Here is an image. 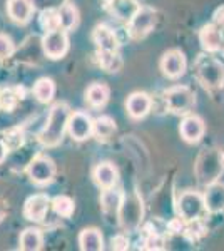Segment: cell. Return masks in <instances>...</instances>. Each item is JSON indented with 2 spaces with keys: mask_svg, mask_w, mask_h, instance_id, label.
I'll use <instances>...</instances> for the list:
<instances>
[{
  "mask_svg": "<svg viewBox=\"0 0 224 251\" xmlns=\"http://www.w3.org/2000/svg\"><path fill=\"white\" fill-rule=\"evenodd\" d=\"M223 169V152L214 148L201 151V154L196 159V164H194V173H196L198 181L202 186L216 183L219 179V176H221Z\"/></svg>",
  "mask_w": 224,
  "mask_h": 251,
  "instance_id": "1",
  "label": "cell"
},
{
  "mask_svg": "<svg viewBox=\"0 0 224 251\" xmlns=\"http://www.w3.org/2000/svg\"><path fill=\"white\" fill-rule=\"evenodd\" d=\"M194 72L198 80L207 91H218L224 86V66L216 57L199 55L194 64Z\"/></svg>",
  "mask_w": 224,
  "mask_h": 251,
  "instance_id": "2",
  "label": "cell"
},
{
  "mask_svg": "<svg viewBox=\"0 0 224 251\" xmlns=\"http://www.w3.org/2000/svg\"><path fill=\"white\" fill-rule=\"evenodd\" d=\"M69 117H71V112H69V107L66 104H57V106L52 107L46 127L42 129V132L39 136L40 143L44 146L59 144L64 137V131L67 127Z\"/></svg>",
  "mask_w": 224,
  "mask_h": 251,
  "instance_id": "3",
  "label": "cell"
},
{
  "mask_svg": "<svg viewBox=\"0 0 224 251\" xmlns=\"http://www.w3.org/2000/svg\"><path fill=\"white\" fill-rule=\"evenodd\" d=\"M166 107L174 114H187L194 107V92L187 86H174L164 92Z\"/></svg>",
  "mask_w": 224,
  "mask_h": 251,
  "instance_id": "4",
  "label": "cell"
},
{
  "mask_svg": "<svg viewBox=\"0 0 224 251\" xmlns=\"http://www.w3.org/2000/svg\"><path fill=\"white\" fill-rule=\"evenodd\" d=\"M207 211L204 194L198 191H186L179 196L177 200V213L186 221H193L201 218Z\"/></svg>",
  "mask_w": 224,
  "mask_h": 251,
  "instance_id": "5",
  "label": "cell"
},
{
  "mask_svg": "<svg viewBox=\"0 0 224 251\" xmlns=\"http://www.w3.org/2000/svg\"><path fill=\"white\" fill-rule=\"evenodd\" d=\"M142 220V203L136 194L124 196L119 208V221L127 231H134L139 228Z\"/></svg>",
  "mask_w": 224,
  "mask_h": 251,
  "instance_id": "6",
  "label": "cell"
},
{
  "mask_svg": "<svg viewBox=\"0 0 224 251\" xmlns=\"http://www.w3.org/2000/svg\"><path fill=\"white\" fill-rule=\"evenodd\" d=\"M156 25V10L150 7H139V10L129 20V35L132 39H144Z\"/></svg>",
  "mask_w": 224,
  "mask_h": 251,
  "instance_id": "7",
  "label": "cell"
},
{
  "mask_svg": "<svg viewBox=\"0 0 224 251\" xmlns=\"http://www.w3.org/2000/svg\"><path fill=\"white\" fill-rule=\"evenodd\" d=\"M186 67H187L186 55L179 49H171L161 59V71L169 79H179L181 75H184Z\"/></svg>",
  "mask_w": 224,
  "mask_h": 251,
  "instance_id": "8",
  "label": "cell"
},
{
  "mask_svg": "<svg viewBox=\"0 0 224 251\" xmlns=\"http://www.w3.org/2000/svg\"><path fill=\"white\" fill-rule=\"evenodd\" d=\"M28 176L35 184H47L55 176V164L46 156H37L28 164Z\"/></svg>",
  "mask_w": 224,
  "mask_h": 251,
  "instance_id": "9",
  "label": "cell"
},
{
  "mask_svg": "<svg viewBox=\"0 0 224 251\" xmlns=\"http://www.w3.org/2000/svg\"><path fill=\"white\" fill-rule=\"evenodd\" d=\"M179 132H181V137L186 143L196 144L204 137L206 124H204V121H202V117H199L196 114H189L181 121Z\"/></svg>",
  "mask_w": 224,
  "mask_h": 251,
  "instance_id": "10",
  "label": "cell"
},
{
  "mask_svg": "<svg viewBox=\"0 0 224 251\" xmlns=\"http://www.w3.org/2000/svg\"><path fill=\"white\" fill-rule=\"evenodd\" d=\"M199 40H201L202 49L209 54L221 52L224 47V30L216 25L214 22L207 24L199 32Z\"/></svg>",
  "mask_w": 224,
  "mask_h": 251,
  "instance_id": "11",
  "label": "cell"
},
{
  "mask_svg": "<svg viewBox=\"0 0 224 251\" xmlns=\"http://www.w3.org/2000/svg\"><path fill=\"white\" fill-rule=\"evenodd\" d=\"M67 129L75 141H84L94 132V121L85 112H74L69 117Z\"/></svg>",
  "mask_w": 224,
  "mask_h": 251,
  "instance_id": "12",
  "label": "cell"
},
{
  "mask_svg": "<svg viewBox=\"0 0 224 251\" xmlns=\"http://www.w3.org/2000/svg\"><path fill=\"white\" fill-rule=\"evenodd\" d=\"M44 52L52 59H59L66 54L67 50V35L64 30L57 29L52 32H47L46 37L42 40Z\"/></svg>",
  "mask_w": 224,
  "mask_h": 251,
  "instance_id": "13",
  "label": "cell"
},
{
  "mask_svg": "<svg viewBox=\"0 0 224 251\" xmlns=\"http://www.w3.org/2000/svg\"><path fill=\"white\" fill-rule=\"evenodd\" d=\"M49 198L46 194H35V196L28 198L24 206V214L27 220L32 221H42L49 211Z\"/></svg>",
  "mask_w": 224,
  "mask_h": 251,
  "instance_id": "14",
  "label": "cell"
},
{
  "mask_svg": "<svg viewBox=\"0 0 224 251\" xmlns=\"http://www.w3.org/2000/svg\"><path fill=\"white\" fill-rule=\"evenodd\" d=\"M127 112L132 119H142L149 114L150 107H152V99L146 94V92H134L127 99Z\"/></svg>",
  "mask_w": 224,
  "mask_h": 251,
  "instance_id": "15",
  "label": "cell"
},
{
  "mask_svg": "<svg viewBox=\"0 0 224 251\" xmlns=\"http://www.w3.org/2000/svg\"><path fill=\"white\" fill-rule=\"evenodd\" d=\"M204 201H206V209L207 213H221L224 211V184L216 181L206 186L204 193Z\"/></svg>",
  "mask_w": 224,
  "mask_h": 251,
  "instance_id": "16",
  "label": "cell"
},
{
  "mask_svg": "<svg viewBox=\"0 0 224 251\" xmlns=\"http://www.w3.org/2000/svg\"><path fill=\"white\" fill-rule=\"evenodd\" d=\"M94 42L99 47V52H117L119 50V40L116 34L105 25H97L94 30Z\"/></svg>",
  "mask_w": 224,
  "mask_h": 251,
  "instance_id": "17",
  "label": "cell"
},
{
  "mask_svg": "<svg viewBox=\"0 0 224 251\" xmlns=\"http://www.w3.org/2000/svg\"><path fill=\"white\" fill-rule=\"evenodd\" d=\"M94 179L104 189L112 188L117 183V169L111 163H100L94 169Z\"/></svg>",
  "mask_w": 224,
  "mask_h": 251,
  "instance_id": "18",
  "label": "cell"
},
{
  "mask_svg": "<svg viewBox=\"0 0 224 251\" xmlns=\"http://www.w3.org/2000/svg\"><path fill=\"white\" fill-rule=\"evenodd\" d=\"M7 10L12 20L20 24H25L30 19L32 12H34V5L30 0H9L7 3Z\"/></svg>",
  "mask_w": 224,
  "mask_h": 251,
  "instance_id": "19",
  "label": "cell"
},
{
  "mask_svg": "<svg viewBox=\"0 0 224 251\" xmlns=\"http://www.w3.org/2000/svg\"><path fill=\"white\" fill-rule=\"evenodd\" d=\"M79 245L84 251H100L104 250V240L99 229L89 228L84 229L79 236Z\"/></svg>",
  "mask_w": 224,
  "mask_h": 251,
  "instance_id": "20",
  "label": "cell"
},
{
  "mask_svg": "<svg viewBox=\"0 0 224 251\" xmlns=\"http://www.w3.org/2000/svg\"><path fill=\"white\" fill-rule=\"evenodd\" d=\"M111 10L116 17L129 22L134 17V14L139 10V5L136 0H111Z\"/></svg>",
  "mask_w": 224,
  "mask_h": 251,
  "instance_id": "21",
  "label": "cell"
},
{
  "mask_svg": "<svg viewBox=\"0 0 224 251\" xmlns=\"http://www.w3.org/2000/svg\"><path fill=\"white\" fill-rule=\"evenodd\" d=\"M85 99L92 107H102L109 100V87L104 86V84H92L87 89Z\"/></svg>",
  "mask_w": 224,
  "mask_h": 251,
  "instance_id": "22",
  "label": "cell"
},
{
  "mask_svg": "<svg viewBox=\"0 0 224 251\" xmlns=\"http://www.w3.org/2000/svg\"><path fill=\"white\" fill-rule=\"evenodd\" d=\"M20 248L25 251H37L42 248V234L39 229L28 228L20 234Z\"/></svg>",
  "mask_w": 224,
  "mask_h": 251,
  "instance_id": "23",
  "label": "cell"
},
{
  "mask_svg": "<svg viewBox=\"0 0 224 251\" xmlns=\"http://www.w3.org/2000/svg\"><path fill=\"white\" fill-rule=\"evenodd\" d=\"M114 132H116V123L109 116L97 117L94 121V134L99 137V139H109Z\"/></svg>",
  "mask_w": 224,
  "mask_h": 251,
  "instance_id": "24",
  "label": "cell"
},
{
  "mask_svg": "<svg viewBox=\"0 0 224 251\" xmlns=\"http://www.w3.org/2000/svg\"><path fill=\"white\" fill-rule=\"evenodd\" d=\"M122 200H124V196L119 193V191H114V189H105L102 193V198H100V201H102V208L105 213L112 214V213H119V208H121V203Z\"/></svg>",
  "mask_w": 224,
  "mask_h": 251,
  "instance_id": "25",
  "label": "cell"
},
{
  "mask_svg": "<svg viewBox=\"0 0 224 251\" xmlns=\"http://www.w3.org/2000/svg\"><path fill=\"white\" fill-rule=\"evenodd\" d=\"M77 20H79V15H77V10H75L74 5L66 3V5L60 7V10H59L60 29H64V30L74 29V27L77 25Z\"/></svg>",
  "mask_w": 224,
  "mask_h": 251,
  "instance_id": "26",
  "label": "cell"
},
{
  "mask_svg": "<svg viewBox=\"0 0 224 251\" xmlns=\"http://www.w3.org/2000/svg\"><path fill=\"white\" fill-rule=\"evenodd\" d=\"M34 94L39 99V102H44V104L50 102L52 97H54V94H55L54 82H52L50 79L37 80V84H35V87H34Z\"/></svg>",
  "mask_w": 224,
  "mask_h": 251,
  "instance_id": "27",
  "label": "cell"
},
{
  "mask_svg": "<svg viewBox=\"0 0 224 251\" xmlns=\"http://www.w3.org/2000/svg\"><path fill=\"white\" fill-rule=\"evenodd\" d=\"M100 66L107 72H117L122 67V59L119 52H99Z\"/></svg>",
  "mask_w": 224,
  "mask_h": 251,
  "instance_id": "28",
  "label": "cell"
},
{
  "mask_svg": "<svg viewBox=\"0 0 224 251\" xmlns=\"http://www.w3.org/2000/svg\"><path fill=\"white\" fill-rule=\"evenodd\" d=\"M206 233H207V228H206L204 221H202L201 218H198V220H193V221H187L186 223L184 234H186L187 238H191L193 241H196V240H199V238H202Z\"/></svg>",
  "mask_w": 224,
  "mask_h": 251,
  "instance_id": "29",
  "label": "cell"
},
{
  "mask_svg": "<svg viewBox=\"0 0 224 251\" xmlns=\"http://www.w3.org/2000/svg\"><path fill=\"white\" fill-rule=\"evenodd\" d=\"M52 206H54V211L59 214V216L69 218L74 211V201L69 196H57L54 201H52Z\"/></svg>",
  "mask_w": 224,
  "mask_h": 251,
  "instance_id": "30",
  "label": "cell"
},
{
  "mask_svg": "<svg viewBox=\"0 0 224 251\" xmlns=\"http://www.w3.org/2000/svg\"><path fill=\"white\" fill-rule=\"evenodd\" d=\"M40 24L47 32L60 29V22H59V12L55 10H44L40 15Z\"/></svg>",
  "mask_w": 224,
  "mask_h": 251,
  "instance_id": "31",
  "label": "cell"
},
{
  "mask_svg": "<svg viewBox=\"0 0 224 251\" xmlns=\"http://www.w3.org/2000/svg\"><path fill=\"white\" fill-rule=\"evenodd\" d=\"M144 250H162L164 248V240L159 233H148L144 243H142Z\"/></svg>",
  "mask_w": 224,
  "mask_h": 251,
  "instance_id": "32",
  "label": "cell"
},
{
  "mask_svg": "<svg viewBox=\"0 0 224 251\" xmlns=\"http://www.w3.org/2000/svg\"><path fill=\"white\" fill-rule=\"evenodd\" d=\"M12 52H14V44H12V39L7 37V35H3V34H0V60L10 57Z\"/></svg>",
  "mask_w": 224,
  "mask_h": 251,
  "instance_id": "33",
  "label": "cell"
},
{
  "mask_svg": "<svg viewBox=\"0 0 224 251\" xmlns=\"http://www.w3.org/2000/svg\"><path fill=\"white\" fill-rule=\"evenodd\" d=\"M112 250H127L129 248V240L122 234H117V236L112 238Z\"/></svg>",
  "mask_w": 224,
  "mask_h": 251,
  "instance_id": "34",
  "label": "cell"
},
{
  "mask_svg": "<svg viewBox=\"0 0 224 251\" xmlns=\"http://www.w3.org/2000/svg\"><path fill=\"white\" fill-rule=\"evenodd\" d=\"M213 22H214L218 27H221V29L224 30V5H221L219 9H216V10H214V14H213Z\"/></svg>",
  "mask_w": 224,
  "mask_h": 251,
  "instance_id": "35",
  "label": "cell"
},
{
  "mask_svg": "<svg viewBox=\"0 0 224 251\" xmlns=\"http://www.w3.org/2000/svg\"><path fill=\"white\" fill-rule=\"evenodd\" d=\"M7 151H9V148H7V143L0 137V163H3V159L7 157Z\"/></svg>",
  "mask_w": 224,
  "mask_h": 251,
  "instance_id": "36",
  "label": "cell"
},
{
  "mask_svg": "<svg viewBox=\"0 0 224 251\" xmlns=\"http://www.w3.org/2000/svg\"><path fill=\"white\" fill-rule=\"evenodd\" d=\"M2 216H3V206L0 204V220H2Z\"/></svg>",
  "mask_w": 224,
  "mask_h": 251,
  "instance_id": "37",
  "label": "cell"
},
{
  "mask_svg": "<svg viewBox=\"0 0 224 251\" xmlns=\"http://www.w3.org/2000/svg\"><path fill=\"white\" fill-rule=\"evenodd\" d=\"M221 54H223V55H224V47H223V50H221Z\"/></svg>",
  "mask_w": 224,
  "mask_h": 251,
  "instance_id": "38",
  "label": "cell"
},
{
  "mask_svg": "<svg viewBox=\"0 0 224 251\" xmlns=\"http://www.w3.org/2000/svg\"><path fill=\"white\" fill-rule=\"evenodd\" d=\"M223 163H224V152H223Z\"/></svg>",
  "mask_w": 224,
  "mask_h": 251,
  "instance_id": "39",
  "label": "cell"
},
{
  "mask_svg": "<svg viewBox=\"0 0 224 251\" xmlns=\"http://www.w3.org/2000/svg\"><path fill=\"white\" fill-rule=\"evenodd\" d=\"M0 102H2V97H0Z\"/></svg>",
  "mask_w": 224,
  "mask_h": 251,
  "instance_id": "40",
  "label": "cell"
}]
</instances>
